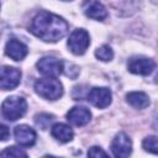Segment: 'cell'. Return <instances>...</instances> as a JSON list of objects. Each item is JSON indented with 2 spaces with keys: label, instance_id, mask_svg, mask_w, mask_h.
<instances>
[{
  "label": "cell",
  "instance_id": "4fadbf2b",
  "mask_svg": "<svg viewBox=\"0 0 158 158\" xmlns=\"http://www.w3.org/2000/svg\"><path fill=\"white\" fill-rule=\"evenodd\" d=\"M84 12L88 17L98 21H102L107 17V11L105 6L99 1H88L84 4Z\"/></svg>",
  "mask_w": 158,
  "mask_h": 158
},
{
  "label": "cell",
  "instance_id": "7c38bea8",
  "mask_svg": "<svg viewBox=\"0 0 158 158\" xmlns=\"http://www.w3.org/2000/svg\"><path fill=\"white\" fill-rule=\"evenodd\" d=\"M5 53L7 57H10L14 60H22L27 56L28 48L21 41L10 40L5 46Z\"/></svg>",
  "mask_w": 158,
  "mask_h": 158
},
{
  "label": "cell",
  "instance_id": "ba28073f",
  "mask_svg": "<svg viewBox=\"0 0 158 158\" xmlns=\"http://www.w3.org/2000/svg\"><path fill=\"white\" fill-rule=\"evenodd\" d=\"M127 68L131 73L133 74H138V75H149L154 68H156V63L153 59L151 58H146V57H133L128 60L127 63Z\"/></svg>",
  "mask_w": 158,
  "mask_h": 158
},
{
  "label": "cell",
  "instance_id": "5bb4252c",
  "mask_svg": "<svg viewBox=\"0 0 158 158\" xmlns=\"http://www.w3.org/2000/svg\"><path fill=\"white\" fill-rule=\"evenodd\" d=\"M51 135H52L57 141H59V142H62V143H67V142L72 141L73 137H74L73 130H72L68 125L60 123V122H59V123H54V125L52 126V128H51Z\"/></svg>",
  "mask_w": 158,
  "mask_h": 158
},
{
  "label": "cell",
  "instance_id": "d6986e66",
  "mask_svg": "<svg viewBox=\"0 0 158 158\" xmlns=\"http://www.w3.org/2000/svg\"><path fill=\"white\" fill-rule=\"evenodd\" d=\"M142 146L144 148V151L152 153V154H157V137L156 136H148L143 139Z\"/></svg>",
  "mask_w": 158,
  "mask_h": 158
},
{
  "label": "cell",
  "instance_id": "9c48e42d",
  "mask_svg": "<svg viewBox=\"0 0 158 158\" xmlns=\"http://www.w3.org/2000/svg\"><path fill=\"white\" fill-rule=\"evenodd\" d=\"M88 101L98 109H105L111 104V91L107 88H93L86 95Z\"/></svg>",
  "mask_w": 158,
  "mask_h": 158
},
{
  "label": "cell",
  "instance_id": "3957f363",
  "mask_svg": "<svg viewBox=\"0 0 158 158\" xmlns=\"http://www.w3.org/2000/svg\"><path fill=\"white\" fill-rule=\"evenodd\" d=\"M27 102L21 96H9L1 104V114L9 121H16L25 115Z\"/></svg>",
  "mask_w": 158,
  "mask_h": 158
},
{
  "label": "cell",
  "instance_id": "8992f818",
  "mask_svg": "<svg viewBox=\"0 0 158 158\" xmlns=\"http://www.w3.org/2000/svg\"><path fill=\"white\" fill-rule=\"evenodd\" d=\"M111 152L115 158H128L132 152L131 138L125 132H118L111 142Z\"/></svg>",
  "mask_w": 158,
  "mask_h": 158
},
{
  "label": "cell",
  "instance_id": "6da1fadb",
  "mask_svg": "<svg viewBox=\"0 0 158 158\" xmlns=\"http://www.w3.org/2000/svg\"><path fill=\"white\" fill-rule=\"evenodd\" d=\"M68 23L64 19L48 11L38 12L30 26V31L44 42H57L68 32Z\"/></svg>",
  "mask_w": 158,
  "mask_h": 158
},
{
  "label": "cell",
  "instance_id": "5b68a950",
  "mask_svg": "<svg viewBox=\"0 0 158 158\" xmlns=\"http://www.w3.org/2000/svg\"><path fill=\"white\" fill-rule=\"evenodd\" d=\"M36 67L38 72L48 78H56L63 72V62L54 57H43L37 63Z\"/></svg>",
  "mask_w": 158,
  "mask_h": 158
},
{
  "label": "cell",
  "instance_id": "2e32d148",
  "mask_svg": "<svg viewBox=\"0 0 158 158\" xmlns=\"http://www.w3.org/2000/svg\"><path fill=\"white\" fill-rule=\"evenodd\" d=\"M0 158H28V156H27V153L23 149L12 146V147L5 148L1 152Z\"/></svg>",
  "mask_w": 158,
  "mask_h": 158
},
{
  "label": "cell",
  "instance_id": "44dd1931",
  "mask_svg": "<svg viewBox=\"0 0 158 158\" xmlns=\"http://www.w3.org/2000/svg\"><path fill=\"white\" fill-rule=\"evenodd\" d=\"M10 136V131L5 125H0V141H6Z\"/></svg>",
  "mask_w": 158,
  "mask_h": 158
},
{
  "label": "cell",
  "instance_id": "ffe728a7",
  "mask_svg": "<svg viewBox=\"0 0 158 158\" xmlns=\"http://www.w3.org/2000/svg\"><path fill=\"white\" fill-rule=\"evenodd\" d=\"M88 157L89 158H109V156L106 154V152L101 147H98V146H94V147L89 148Z\"/></svg>",
  "mask_w": 158,
  "mask_h": 158
},
{
  "label": "cell",
  "instance_id": "9a60e30c",
  "mask_svg": "<svg viewBox=\"0 0 158 158\" xmlns=\"http://www.w3.org/2000/svg\"><path fill=\"white\" fill-rule=\"evenodd\" d=\"M126 101L135 109L143 110L149 105V98L142 91H131L126 95Z\"/></svg>",
  "mask_w": 158,
  "mask_h": 158
},
{
  "label": "cell",
  "instance_id": "7402d4cb",
  "mask_svg": "<svg viewBox=\"0 0 158 158\" xmlns=\"http://www.w3.org/2000/svg\"><path fill=\"white\" fill-rule=\"evenodd\" d=\"M42 158H59V157H54V156H48L47 154V156H43Z\"/></svg>",
  "mask_w": 158,
  "mask_h": 158
},
{
  "label": "cell",
  "instance_id": "52a82bcc",
  "mask_svg": "<svg viewBox=\"0 0 158 158\" xmlns=\"http://www.w3.org/2000/svg\"><path fill=\"white\" fill-rule=\"evenodd\" d=\"M21 81V72L17 68L4 65L0 67V89L12 90Z\"/></svg>",
  "mask_w": 158,
  "mask_h": 158
},
{
  "label": "cell",
  "instance_id": "277c9868",
  "mask_svg": "<svg viewBox=\"0 0 158 158\" xmlns=\"http://www.w3.org/2000/svg\"><path fill=\"white\" fill-rule=\"evenodd\" d=\"M89 44H90L89 33L83 28L74 30L68 38V47H69L70 52L77 56L84 54L85 51L88 49Z\"/></svg>",
  "mask_w": 158,
  "mask_h": 158
},
{
  "label": "cell",
  "instance_id": "30bf717a",
  "mask_svg": "<svg viewBox=\"0 0 158 158\" xmlns=\"http://www.w3.org/2000/svg\"><path fill=\"white\" fill-rule=\"evenodd\" d=\"M14 136L16 142L22 147H31L36 142V132L27 125H19L14 128Z\"/></svg>",
  "mask_w": 158,
  "mask_h": 158
},
{
  "label": "cell",
  "instance_id": "8fae6325",
  "mask_svg": "<svg viewBox=\"0 0 158 158\" xmlns=\"http://www.w3.org/2000/svg\"><path fill=\"white\" fill-rule=\"evenodd\" d=\"M91 118V112L84 106H74L67 112V120L74 126H85Z\"/></svg>",
  "mask_w": 158,
  "mask_h": 158
},
{
  "label": "cell",
  "instance_id": "ac0fdd59",
  "mask_svg": "<svg viewBox=\"0 0 158 158\" xmlns=\"http://www.w3.org/2000/svg\"><path fill=\"white\" fill-rule=\"evenodd\" d=\"M95 56H96L98 59H100V60H102V62H109V60L112 59L114 52H112V49H111L107 44H104V46L99 47V48L95 51Z\"/></svg>",
  "mask_w": 158,
  "mask_h": 158
},
{
  "label": "cell",
  "instance_id": "e0dca14e",
  "mask_svg": "<svg viewBox=\"0 0 158 158\" xmlns=\"http://www.w3.org/2000/svg\"><path fill=\"white\" fill-rule=\"evenodd\" d=\"M53 120H54V116H53V115L44 114V112L38 114V115H36V117H35V122H36V125H37L40 128H42V130L48 128Z\"/></svg>",
  "mask_w": 158,
  "mask_h": 158
},
{
  "label": "cell",
  "instance_id": "7a4b0ae2",
  "mask_svg": "<svg viewBox=\"0 0 158 158\" xmlns=\"http://www.w3.org/2000/svg\"><path fill=\"white\" fill-rule=\"evenodd\" d=\"M36 93L47 100H57L63 95V85L56 78H42L35 83Z\"/></svg>",
  "mask_w": 158,
  "mask_h": 158
}]
</instances>
